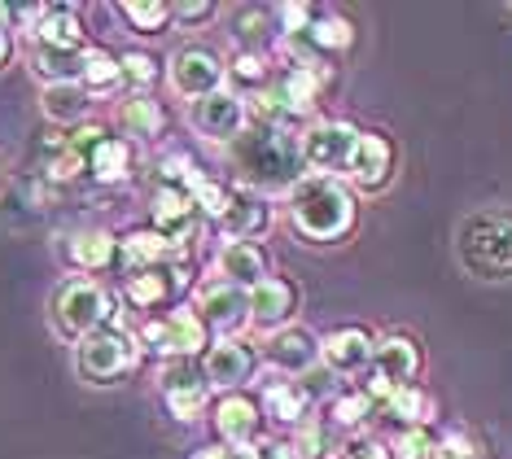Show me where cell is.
Returning <instances> with one entry per match:
<instances>
[{
    "instance_id": "cell-1",
    "label": "cell",
    "mask_w": 512,
    "mask_h": 459,
    "mask_svg": "<svg viewBox=\"0 0 512 459\" xmlns=\"http://www.w3.org/2000/svg\"><path fill=\"white\" fill-rule=\"evenodd\" d=\"M228 162L237 171V184L250 193L276 197L289 193L307 167H302V132L281 123H254L228 145Z\"/></svg>"
},
{
    "instance_id": "cell-11",
    "label": "cell",
    "mask_w": 512,
    "mask_h": 459,
    "mask_svg": "<svg viewBox=\"0 0 512 459\" xmlns=\"http://www.w3.org/2000/svg\"><path fill=\"white\" fill-rule=\"evenodd\" d=\"M189 285H193V258L180 254V258H171V263H162V267H149V272L127 276L123 280V302L132 306V311L154 315V311H162V306L176 302Z\"/></svg>"
},
{
    "instance_id": "cell-5",
    "label": "cell",
    "mask_w": 512,
    "mask_h": 459,
    "mask_svg": "<svg viewBox=\"0 0 512 459\" xmlns=\"http://www.w3.org/2000/svg\"><path fill=\"white\" fill-rule=\"evenodd\" d=\"M136 341H141V350L171 363V359H202L215 337L193 306H171V311H162V315H149L141 324V333H136Z\"/></svg>"
},
{
    "instance_id": "cell-4",
    "label": "cell",
    "mask_w": 512,
    "mask_h": 459,
    "mask_svg": "<svg viewBox=\"0 0 512 459\" xmlns=\"http://www.w3.org/2000/svg\"><path fill=\"white\" fill-rule=\"evenodd\" d=\"M119 306H123V298H114L97 280L75 276V280H62L53 293V324L62 337L84 341L88 333H97V328H123Z\"/></svg>"
},
{
    "instance_id": "cell-37",
    "label": "cell",
    "mask_w": 512,
    "mask_h": 459,
    "mask_svg": "<svg viewBox=\"0 0 512 459\" xmlns=\"http://www.w3.org/2000/svg\"><path fill=\"white\" fill-rule=\"evenodd\" d=\"M79 66H84V53H62V49H44V44H31V70L49 84H79Z\"/></svg>"
},
{
    "instance_id": "cell-40",
    "label": "cell",
    "mask_w": 512,
    "mask_h": 459,
    "mask_svg": "<svg viewBox=\"0 0 512 459\" xmlns=\"http://www.w3.org/2000/svg\"><path fill=\"white\" fill-rule=\"evenodd\" d=\"M267 9H241L237 14V49H259V53H272L267 49V40H272V31H267Z\"/></svg>"
},
{
    "instance_id": "cell-35",
    "label": "cell",
    "mask_w": 512,
    "mask_h": 459,
    "mask_svg": "<svg viewBox=\"0 0 512 459\" xmlns=\"http://www.w3.org/2000/svg\"><path fill=\"white\" fill-rule=\"evenodd\" d=\"M342 446H346V438L329 425V420H324V416H311L307 425L298 429L294 455H298V459H337V455H342Z\"/></svg>"
},
{
    "instance_id": "cell-24",
    "label": "cell",
    "mask_w": 512,
    "mask_h": 459,
    "mask_svg": "<svg viewBox=\"0 0 512 459\" xmlns=\"http://www.w3.org/2000/svg\"><path fill=\"white\" fill-rule=\"evenodd\" d=\"M259 403H263V420H276L285 429H302L311 420V411H316V398L302 390L298 381H289V376H272L263 385Z\"/></svg>"
},
{
    "instance_id": "cell-22",
    "label": "cell",
    "mask_w": 512,
    "mask_h": 459,
    "mask_svg": "<svg viewBox=\"0 0 512 459\" xmlns=\"http://www.w3.org/2000/svg\"><path fill=\"white\" fill-rule=\"evenodd\" d=\"M215 276L250 293L254 285H263V280L272 276V267H267L263 245H254V241H224V245H219V254H215Z\"/></svg>"
},
{
    "instance_id": "cell-6",
    "label": "cell",
    "mask_w": 512,
    "mask_h": 459,
    "mask_svg": "<svg viewBox=\"0 0 512 459\" xmlns=\"http://www.w3.org/2000/svg\"><path fill=\"white\" fill-rule=\"evenodd\" d=\"M141 363V341L132 328H97L75 341V368L88 385H114Z\"/></svg>"
},
{
    "instance_id": "cell-14",
    "label": "cell",
    "mask_w": 512,
    "mask_h": 459,
    "mask_svg": "<svg viewBox=\"0 0 512 459\" xmlns=\"http://www.w3.org/2000/svg\"><path fill=\"white\" fill-rule=\"evenodd\" d=\"M211 429L232 451H254L263 442V403L250 390L219 394L211 403Z\"/></svg>"
},
{
    "instance_id": "cell-19",
    "label": "cell",
    "mask_w": 512,
    "mask_h": 459,
    "mask_svg": "<svg viewBox=\"0 0 512 459\" xmlns=\"http://www.w3.org/2000/svg\"><path fill=\"white\" fill-rule=\"evenodd\" d=\"M259 355L263 368H272V376H302L320 363V337L302 324H289L281 333H267Z\"/></svg>"
},
{
    "instance_id": "cell-17",
    "label": "cell",
    "mask_w": 512,
    "mask_h": 459,
    "mask_svg": "<svg viewBox=\"0 0 512 459\" xmlns=\"http://www.w3.org/2000/svg\"><path fill=\"white\" fill-rule=\"evenodd\" d=\"M302 311V285L285 272H272L263 285L250 289V324L263 333H281V328L298 324Z\"/></svg>"
},
{
    "instance_id": "cell-16",
    "label": "cell",
    "mask_w": 512,
    "mask_h": 459,
    "mask_svg": "<svg viewBox=\"0 0 512 459\" xmlns=\"http://www.w3.org/2000/svg\"><path fill=\"white\" fill-rule=\"evenodd\" d=\"M193 311L202 315V324L211 328V337H241V328L250 324V293L215 276L197 289Z\"/></svg>"
},
{
    "instance_id": "cell-26",
    "label": "cell",
    "mask_w": 512,
    "mask_h": 459,
    "mask_svg": "<svg viewBox=\"0 0 512 459\" xmlns=\"http://www.w3.org/2000/svg\"><path fill=\"white\" fill-rule=\"evenodd\" d=\"M189 250H180V245H171L162 232L154 228H132L127 237H119V272L132 276V272H149V267H162L171 263V258H180Z\"/></svg>"
},
{
    "instance_id": "cell-28",
    "label": "cell",
    "mask_w": 512,
    "mask_h": 459,
    "mask_svg": "<svg viewBox=\"0 0 512 459\" xmlns=\"http://www.w3.org/2000/svg\"><path fill=\"white\" fill-rule=\"evenodd\" d=\"M289 40H298L302 49H307L311 57H320V62H337V57H346L355 49L359 31L346 14H320L316 22H311L307 35H289Z\"/></svg>"
},
{
    "instance_id": "cell-9",
    "label": "cell",
    "mask_w": 512,
    "mask_h": 459,
    "mask_svg": "<svg viewBox=\"0 0 512 459\" xmlns=\"http://www.w3.org/2000/svg\"><path fill=\"white\" fill-rule=\"evenodd\" d=\"M355 140H359V127L351 119H316L302 132V167H307V175L342 180L346 162L355 153Z\"/></svg>"
},
{
    "instance_id": "cell-15",
    "label": "cell",
    "mask_w": 512,
    "mask_h": 459,
    "mask_svg": "<svg viewBox=\"0 0 512 459\" xmlns=\"http://www.w3.org/2000/svg\"><path fill=\"white\" fill-rule=\"evenodd\" d=\"M189 123H193L197 136L215 140V145H232V140L250 127V105L232 88H219V92H211V97L189 105Z\"/></svg>"
},
{
    "instance_id": "cell-3",
    "label": "cell",
    "mask_w": 512,
    "mask_h": 459,
    "mask_svg": "<svg viewBox=\"0 0 512 459\" xmlns=\"http://www.w3.org/2000/svg\"><path fill=\"white\" fill-rule=\"evenodd\" d=\"M456 258L477 280H512V210H473L456 232Z\"/></svg>"
},
{
    "instance_id": "cell-34",
    "label": "cell",
    "mask_w": 512,
    "mask_h": 459,
    "mask_svg": "<svg viewBox=\"0 0 512 459\" xmlns=\"http://www.w3.org/2000/svg\"><path fill=\"white\" fill-rule=\"evenodd\" d=\"M79 84L88 88V97H106V92H119L123 88V75H119V53L101 49V44H88L84 49V66H79Z\"/></svg>"
},
{
    "instance_id": "cell-20",
    "label": "cell",
    "mask_w": 512,
    "mask_h": 459,
    "mask_svg": "<svg viewBox=\"0 0 512 459\" xmlns=\"http://www.w3.org/2000/svg\"><path fill=\"white\" fill-rule=\"evenodd\" d=\"M197 202L189 188L180 184H158L154 197H149V228L162 232L171 245H180V250H189L193 241V228H197Z\"/></svg>"
},
{
    "instance_id": "cell-25",
    "label": "cell",
    "mask_w": 512,
    "mask_h": 459,
    "mask_svg": "<svg viewBox=\"0 0 512 459\" xmlns=\"http://www.w3.org/2000/svg\"><path fill=\"white\" fill-rule=\"evenodd\" d=\"M381 420H390L399 433L407 429H434L438 420V398L425 390V385H403V390H390V398L377 407Z\"/></svg>"
},
{
    "instance_id": "cell-10",
    "label": "cell",
    "mask_w": 512,
    "mask_h": 459,
    "mask_svg": "<svg viewBox=\"0 0 512 459\" xmlns=\"http://www.w3.org/2000/svg\"><path fill=\"white\" fill-rule=\"evenodd\" d=\"M259 368H263V355H259V346L246 341V337H215L202 355V376H206V385L219 390V394L246 390L254 376H259Z\"/></svg>"
},
{
    "instance_id": "cell-2",
    "label": "cell",
    "mask_w": 512,
    "mask_h": 459,
    "mask_svg": "<svg viewBox=\"0 0 512 459\" xmlns=\"http://www.w3.org/2000/svg\"><path fill=\"white\" fill-rule=\"evenodd\" d=\"M289 223L311 245H346L359 228V197L346 180L333 175H302L285 193Z\"/></svg>"
},
{
    "instance_id": "cell-31",
    "label": "cell",
    "mask_w": 512,
    "mask_h": 459,
    "mask_svg": "<svg viewBox=\"0 0 512 459\" xmlns=\"http://www.w3.org/2000/svg\"><path fill=\"white\" fill-rule=\"evenodd\" d=\"M40 110H44V119L57 127H79V123H88L92 97L84 84H49L40 92Z\"/></svg>"
},
{
    "instance_id": "cell-36",
    "label": "cell",
    "mask_w": 512,
    "mask_h": 459,
    "mask_svg": "<svg viewBox=\"0 0 512 459\" xmlns=\"http://www.w3.org/2000/svg\"><path fill=\"white\" fill-rule=\"evenodd\" d=\"M119 75H123L127 97H149L154 84L162 79V62L145 49H127V53H119Z\"/></svg>"
},
{
    "instance_id": "cell-12",
    "label": "cell",
    "mask_w": 512,
    "mask_h": 459,
    "mask_svg": "<svg viewBox=\"0 0 512 459\" xmlns=\"http://www.w3.org/2000/svg\"><path fill=\"white\" fill-rule=\"evenodd\" d=\"M158 390H162V403H167V411L180 420V425H193L197 416H206V411H211V385H206L202 363H197V359L162 363Z\"/></svg>"
},
{
    "instance_id": "cell-29",
    "label": "cell",
    "mask_w": 512,
    "mask_h": 459,
    "mask_svg": "<svg viewBox=\"0 0 512 459\" xmlns=\"http://www.w3.org/2000/svg\"><path fill=\"white\" fill-rule=\"evenodd\" d=\"M114 123H119V136L127 145H136V140L149 145V140L167 136V110H162V101H154V97H123Z\"/></svg>"
},
{
    "instance_id": "cell-7",
    "label": "cell",
    "mask_w": 512,
    "mask_h": 459,
    "mask_svg": "<svg viewBox=\"0 0 512 459\" xmlns=\"http://www.w3.org/2000/svg\"><path fill=\"white\" fill-rule=\"evenodd\" d=\"M399 175V140H394L386 127H359V140H355V153L346 162V175L342 180L355 188V197H377L386 193Z\"/></svg>"
},
{
    "instance_id": "cell-39",
    "label": "cell",
    "mask_w": 512,
    "mask_h": 459,
    "mask_svg": "<svg viewBox=\"0 0 512 459\" xmlns=\"http://www.w3.org/2000/svg\"><path fill=\"white\" fill-rule=\"evenodd\" d=\"M232 180H219V175H202V180L193 184V202H197V215L219 223L224 219V210L232 206Z\"/></svg>"
},
{
    "instance_id": "cell-42",
    "label": "cell",
    "mask_w": 512,
    "mask_h": 459,
    "mask_svg": "<svg viewBox=\"0 0 512 459\" xmlns=\"http://www.w3.org/2000/svg\"><path fill=\"white\" fill-rule=\"evenodd\" d=\"M342 459H394L386 438H372V433H355L342 446Z\"/></svg>"
},
{
    "instance_id": "cell-18",
    "label": "cell",
    "mask_w": 512,
    "mask_h": 459,
    "mask_svg": "<svg viewBox=\"0 0 512 459\" xmlns=\"http://www.w3.org/2000/svg\"><path fill=\"white\" fill-rule=\"evenodd\" d=\"M372 372L390 385V390H403V385H421L425 376V346L416 333L407 328H394V333L377 337V355H372Z\"/></svg>"
},
{
    "instance_id": "cell-23",
    "label": "cell",
    "mask_w": 512,
    "mask_h": 459,
    "mask_svg": "<svg viewBox=\"0 0 512 459\" xmlns=\"http://www.w3.org/2000/svg\"><path fill=\"white\" fill-rule=\"evenodd\" d=\"M62 258L84 276H97V272H110L119 267V237L106 228H84V232H71L62 245Z\"/></svg>"
},
{
    "instance_id": "cell-33",
    "label": "cell",
    "mask_w": 512,
    "mask_h": 459,
    "mask_svg": "<svg viewBox=\"0 0 512 459\" xmlns=\"http://www.w3.org/2000/svg\"><path fill=\"white\" fill-rule=\"evenodd\" d=\"M272 53H259V49H232L228 57V79H232V92L237 97H259V92L272 84Z\"/></svg>"
},
{
    "instance_id": "cell-13",
    "label": "cell",
    "mask_w": 512,
    "mask_h": 459,
    "mask_svg": "<svg viewBox=\"0 0 512 459\" xmlns=\"http://www.w3.org/2000/svg\"><path fill=\"white\" fill-rule=\"evenodd\" d=\"M372 355H377V333L368 324H337L320 337V363L337 381H359L372 372Z\"/></svg>"
},
{
    "instance_id": "cell-30",
    "label": "cell",
    "mask_w": 512,
    "mask_h": 459,
    "mask_svg": "<svg viewBox=\"0 0 512 459\" xmlns=\"http://www.w3.org/2000/svg\"><path fill=\"white\" fill-rule=\"evenodd\" d=\"M372 416H377V407H372V398L359 390V385H342V390L324 403V420H329L342 438H346V433H351V438H355V433H364V425Z\"/></svg>"
},
{
    "instance_id": "cell-38",
    "label": "cell",
    "mask_w": 512,
    "mask_h": 459,
    "mask_svg": "<svg viewBox=\"0 0 512 459\" xmlns=\"http://www.w3.org/2000/svg\"><path fill=\"white\" fill-rule=\"evenodd\" d=\"M119 18L136 35H162L171 27V5H167V0H123Z\"/></svg>"
},
{
    "instance_id": "cell-41",
    "label": "cell",
    "mask_w": 512,
    "mask_h": 459,
    "mask_svg": "<svg viewBox=\"0 0 512 459\" xmlns=\"http://www.w3.org/2000/svg\"><path fill=\"white\" fill-rule=\"evenodd\" d=\"M219 18V5L215 0H180V5H171V22H180V27H206V22Z\"/></svg>"
},
{
    "instance_id": "cell-21",
    "label": "cell",
    "mask_w": 512,
    "mask_h": 459,
    "mask_svg": "<svg viewBox=\"0 0 512 459\" xmlns=\"http://www.w3.org/2000/svg\"><path fill=\"white\" fill-rule=\"evenodd\" d=\"M276 223V206L272 197L263 193H250V188H232V206L224 210V219L215 223L219 241H254L259 245V237H267Z\"/></svg>"
},
{
    "instance_id": "cell-44",
    "label": "cell",
    "mask_w": 512,
    "mask_h": 459,
    "mask_svg": "<svg viewBox=\"0 0 512 459\" xmlns=\"http://www.w3.org/2000/svg\"><path fill=\"white\" fill-rule=\"evenodd\" d=\"M14 49L18 44H14V27H9V9L0 5V70L14 62Z\"/></svg>"
},
{
    "instance_id": "cell-27",
    "label": "cell",
    "mask_w": 512,
    "mask_h": 459,
    "mask_svg": "<svg viewBox=\"0 0 512 459\" xmlns=\"http://www.w3.org/2000/svg\"><path fill=\"white\" fill-rule=\"evenodd\" d=\"M31 40L44 49H62V53H84L88 49V27L79 18L75 5H44V14L31 31Z\"/></svg>"
},
{
    "instance_id": "cell-43",
    "label": "cell",
    "mask_w": 512,
    "mask_h": 459,
    "mask_svg": "<svg viewBox=\"0 0 512 459\" xmlns=\"http://www.w3.org/2000/svg\"><path fill=\"white\" fill-rule=\"evenodd\" d=\"M263 446H254V451H232V446L224 442H211V446H197V451L189 459H259Z\"/></svg>"
},
{
    "instance_id": "cell-32",
    "label": "cell",
    "mask_w": 512,
    "mask_h": 459,
    "mask_svg": "<svg viewBox=\"0 0 512 459\" xmlns=\"http://www.w3.org/2000/svg\"><path fill=\"white\" fill-rule=\"evenodd\" d=\"M132 171H136V145H127L123 136H110L106 145L88 158V180L92 184H106V188L127 184Z\"/></svg>"
},
{
    "instance_id": "cell-8",
    "label": "cell",
    "mask_w": 512,
    "mask_h": 459,
    "mask_svg": "<svg viewBox=\"0 0 512 459\" xmlns=\"http://www.w3.org/2000/svg\"><path fill=\"white\" fill-rule=\"evenodd\" d=\"M224 79H228V57L211 49V44H180V49L167 57V84L189 105L219 92Z\"/></svg>"
}]
</instances>
